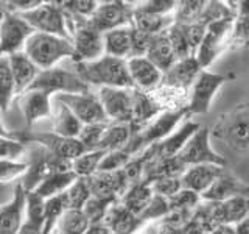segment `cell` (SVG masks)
Here are the masks:
<instances>
[{"mask_svg":"<svg viewBox=\"0 0 249 234\" xmlns=\"http://www.w3.org/2000/svg\"><path fill=\"white\" fill-rule=\"evenodd\" d=\"M16 234H44V231H42V226L33 225L30 222H23V225L20 226V230Z\"/></svg>","mask_w":249,"mask_h":234,"instance_id":"54","label":"cell"},{"mask_svg":"<svg viewBox=\"0 0 249 234\" xmlns=\"http://www.w3.org/2000/svg\"><path fill=\"white\" fill-rule=\"evenodd\" d=\"M3 16H5V11L0 8V27H2V20H3Z\"/></svg>","mask_w":249,"mask_h":234,"instance_id":"61","label":"cell"},{"mask_svg":"<svg viewBox=\"0 0 249 234\" xmlns=\"http://www.w3.org/2000/svg\"><path fill=\"white\" fill-rule=\"evenodd\" d=\"M75 72L89 86L95 84L100 86V88L134 89V84H132L128 72V59L103 55L95 61L75 62Z\"/></svg>","mask_w":249,"mask_h":234,"instance_id":"1","label":"cell"},{"mask_svg":"<svg viewBox=\"0 0 249 234\" xmlns=\"http://www.w3.org/2000/svg\"><path fill=\"white\" fill-rule=\"evenodd\" d=\"M146 58L150 59L162 74H165L167 70L178 61L173 49H171L167 31H163V33L151 38L150 47H148V52H146Z\"/></svg>","mask_w":249,"mask_h":234,"instance_id":"28","label":"cell"},{"mask_svg":"<svg viewBox=\"0 0 249 234\" xmlns=\"http://www.w3.org/2000/svg\"><path fill=\"white\" fill-rule=\"evenodd\" d=\"M23 53L35 62L39 70L56 67L62 59H73V47L70 39L36 31L23 47Z\"/></svg>","mask_w":249,"mask_h":234,"instance_id":"3","label":"cell"},{"mask_svg":"<svg viewBox=\"0 0 249 234\" xmlns=\"http://www.w3.org/2000/svg\"><path fill=\"white\" fill-rule=\"evenodd\" d=\"M132 91L123 88H100L98 98L112 123H132Z\"/></svg>","mask_w":249,"mask_h":234,"instance_id":"15","label":"cell"},{"mask_svg":"<svg viewBox=\"0 0 249 234\" xmlns=\"http://www.w3.org/2000/svg\"><path fill=\"white\" fill-rule=\"evenodd\" d=\"M117 201H119V200L95 197V195H92V197L89 198V201L84 205L83 213H84L86 217H88L89 223H103L109 208H111Z\"/></svg>","mask_w":249,"mask_h":234,"instance_id":"39","label":"cell"},{"mask_svg":"<svg viewBox=\"0 0 249 234\" xmlns=\"http://www.w3.org/2000/svg\"><path fill=\"white\" fill-rule=\"evenodd\" d=\"M111 234H114V233H111Z\"/></svg>","mask_w":249,"mask_h":234,"instance_id":"63","label":"cell"},{"mask_svg":"<svg viewBox=\"0 0 249 234\" xmlns=\"http://www.w3.org/2000/svg\"><path fill=\"white\" fill-rule=\"evenodd\" d=\"M36 33L53 35L70 39L67 16L59 2H42L35 10L20 14Z\"/></svg>","mask_w":249,"mask_h":234,"instance_id":"5","label":"cell"},{"mask_svg":"<svg viewBox=\"0 0 249 234\" xmlns=\"http://www.w3.org/2000/svg\"><path fill=\"white\" fill-rule=\"evenodd\" d=\"M151 189L156 195H162L165 198H171L182 189V183L181 178H170V176H163L158 178L151 183Z\"/></svg>","mask_w":249,"mask_h":234,"instance_id":"50","label":"cell"},{"mask_svg":"<svg viewBox=\"0 0 249 234\" xmlns=\"http://www.w3.org/2000/svg\"><path fill=\"white\" fill-rule=\"evenodd\" d=\"M249 45V16H237L233 20L229 49H240Z\"/></svg>","mask_w":249,"mask_h":234,"instance_id":"45","label":"cell"},{"mask_svg":"<svg viewBox=\"0 0 249 234\" xmlns=\"http://www.w3.org/2000/svg\"><path fill=\"white\" fill-rule=\"evenodd\" d=\"M59 5L67 18L89 20L95 13L98 2L95 0H67V2H59Z\"/></svg>","mask_w":249,"mask_h":234,"instance_id":"40","label":"cell"},{"mask_svg":"<svg viewBox=\"0 0 249 234\" xmlns=\"http://www.w3.org/2000/svg\"><path fill=\"white\" fill-rule=\"evenodd\" d=\"M240 195L249 197V186L229 174L228 170H224L215 179L213 184L204 194H201V198L204 201H226L233 197H240Z\"/></svg>","mask_w":249,"mask_h":234,"instance_id":"21","label":"cell"},{"mask_svg":"<svg viewBox=\"0 0 249 234\" xmlns=\"http://www.w3.org/2000/svg\"><path fill=\"white\" fill-rule=\"evenodd\" d=\"M105 150H90L81 155L80 158L72 161V172L78 178H90L98 172V167L103 161Z\"/></svg>","mask_w":249,"mask_h":234,"instance_id":"36","label":"cell"},{"mask_svg":"<svg viewBox=\"0 0 249 234\" xmlns=\"http://www.w3.org/2000/svg\"><path fill=\"white\" fill-rule=\"evenodd\" d=\"M70 41L73 47L75 62H90L105 55L103 33L98 31L89 20L67 18Z\"/></svg>","mask_w":249,"mask_h":234,"instance_id":"4","label":"cell"},{"mask_svg":"<svg viewBox=\"0 0 249 234\" xmlns=\"http://www.w3.org/2000/svg\"><path fill=\"white\" fill-rule=\"evenodd\" d=\"M52 131L62 137H78L81 133L83 123L76 119L73 113L62 103L61 100L53 97L52 100Z\"/></svg>","mask_w":249,"mask_h":234,"instance_id":"25","label":"cell"},{"mask_svg":"<svg viewBox=\"0 0 249 234\" xmlns=\"http://www.w3.org/2000/svg\"><path fill=\"white\" fill-rule=\"evenodd\" d=\"M33 33L35 30L20 14L5 11L2 27H0V53L8 57V55L23 52V47Z\"/></svg>","mask_w":249,"mask_h":234,"instance_id":"12","label":"cell"},{"mask_svg":"<svg viewBox=\"0 0 249 234\" xmlns=\"http://www.w3.org/2000/svg\"><path fill=\"white\" fill-rule=\"evenodd\" d=\"M22 142H35L39 144L47 152H50L58 159L72 162L81 155L89 152L88 148L83 145V142L78 137H62L54 135V133H27V135H14Z\"/></svg>","mask_w":249,"mask_h":234,"instance_id":"7","label":"cell"},{"mask_svg":"<svg viewBox=\"0 0 249 234\" xmlns=\"http://www.w3.org/2000/svg\"><path fill=\"white\" fill-rule=\"evenodd\" d=\"M176 5L178 2H175V0H150V2L134 5V10L153 16H170L175 13Z\"/></svg>","mask_w":249,"mask_h":234,"instance_id":"48","label":"cell"},{"mask_svg":"<svg viewBox=\"0 0 249 234\" xmlns=\"http://www.w3.org/2000/svg\"><path fill=\"white\" fill-rule=\"evenodd\" d=\"M167 35L170 39V44H171V49L175 52V57L176 59H185L192 57V52H190V47L189 42H187V38L184 33V27L179 25V23H173L168 30H167Z\"/></svg>","mask_w":249,"mask_h":234,"instance_id":"41","label":"cell"},{"mask_svg":"<svg viewBox=\"0 0 249 234\" xmlns=\"http://www.w3.org/2000/svg\"><path fill=\"white\" fill-rule=\"evenodd\" d=\"M179 25H181V23H179ZM182 27H184L187 42H189V47H190L192 57H195L198 49H199L201 42L204 41L207 27H204L202 23H192V25H182Z\"/></svg>","mask_w":249,"mask_h":234,"instance_id":"52","label":"cell"},{"mask_svg":"<svg viewBox=\"0 0 249 234\" xmlns=\"http://www.w3.org/2000/svg\"><path fill=\"white\" fill-rule=\"evenodd\" d=\"M153 195H154V192L151 189V184L150 183H146V181H137V183L129 184L126 192L122 195L119 201L128 211H131L132 214L140 215L145 211V208L150 205Z\"/></svg>","mask_w":249,"mask_h":234,"instance_id":"30","label":"cell"},{"mask_svg":"<svg viewBox=\"0 0 249 234\" xmlns=\"http://www.w3.org/2000/svg\"><path fill=\"white\" fill-rule=\"evenodd\" d=\"M92 195L105 198L120 200L122 195L129 187V181L123 170L117 172H97L89 178Z\"/></svg>","mask_w":249,"mask_h":234,"instance_id":"18","label":"cell"},{"mask_svg":"<svg viewBox=\"0 0 249 234\" xmlns=\"http://www.w3.org/2000/svg\"><path fill=\"white\" fill-rule=\"evenodd\" d=\"M27 152V144L14 136H0V161H19Z\"/></svg>","mask_w":249,"mask_h":234,"instance_id":"44","label":"cell"},{"mask_svg":"<svg viewBox=\"0 0 249 234\" xmlns=\"http://www.w3.org/2000/svg\"><path fill=\"white\" fill-rule=\"evenodd\" d=\"M128 72L134 89L148 92L162 84L163 74L146 57H136L128 59Z\"/></svg>","mask_w":249,"mask_h":234,"instance_id":"19","label":"cell"},{"mask_svg":"<svg viewBox=\"0 0 249 234\" xmlns=\"http://www.w3.org/2000/svg\"><path fill=\"white\" fill-rule=\"evenodd\" d=\"M187 116H189L187 106L178 109H168V111L160 113L151 122H148L145 127L136 131L123 150L131 156L142 153L148 147H151L168 137L182 123V120L187 119Z\"/></svg>","mask_w":249,"mask_h":234,"instance_id":"2","label":"cell"},{"mask_svg":"<svg viewBox=\"0 0 249 234\" xmlns=\"http://www.w3.org/2000/svg\"><path fill=\"white\" fill-rule=\"evenodd\" d=\"M136 234H159V231H158V225H153V223L146 225V223H145Z\"/></svg>","mask_w":249,"mask_h":234,"instance_id":"59","label":"cell"},{"mask_svg":"<svg viewBox=\"0 0 249 234\" xmlns=\"http://www.w3.org/2000/svg\"><path fill=\"white\" fill-rule=\"evenodd\" d=\"M8 61H10V69L16 83V91H18V96H20L31 88L41 70L23 52L8 55Z\"/></svg>","mask_w":249,"mask_h":234,"instance_id":"26","label":"cell"},{"mask_svg":"<svg viewBox=\"0 0 249 234\" xmlns=\"http://www.w3.org/2000/svg\"><path fill=\"white\" fill-rule=\"evenodd\" d=\"M201 66L195 57H189L185 59L176 61L165 74H163L162 83L170 86V88L190 91L192 84L196 80V77L201 74Z\"/></svg>","mask_w":249,"mask_h":234,"instance_id":"22","label":"cell"},{"mask_svg":"<svg viewBox=\"0 0 249 234\" xmlns=\"http://www.w3.org/2000/svg\"><path fill=\"white\" fill-rule=\"evenodd\" d=\"M54 97L61 100L83 125L109 123L97 94L89 91L83 94H59Z\"/></svg>","mask_w":249,"mask_h":234,"instance_id":"13","label":"cell"},{"mask_svg":"<svg viewBox=\"0 0 249 234\" xmlns=\"http://www.w3.org/2000/svg\"><path fill=\"white\" fill-rule=\"evenodd\" d=\"M132 156L128 155L124 150H114V152H107L105 155L103 161H101L98 172H117V170H123L126 167V164L131 161Z\"/></svg>","mask_w":249,"mask_h":234,"instance_id":"49","label":"cell"},{"mask_svg":"<svg viewBox=\"0 0 249 234\" xmlns=\"http://www.w3.org/2000/svg\"><path fill=\"white\" fill-rule=\"evenodd\" d=\"M210 234H237V233L232 225H220V226H216Z\"/></svg>","mask_w":249,"mask_h":234,"instance_id":"56","label":"cell"},{"mask_svg":"<svg viewBox=\"0 0 249 234\" xmlns=\"http://www.w3.org/2000/svg\"><path fill=\"white\" fill-rule=\"evenodd\" d=\"M27 191L20 184L16 186L13 198L0 206V230L8 234H16L25 222Z\"/></svg>","mask_w":249,"mask_h":234,"instance_id":"17","label":"cell"},{"mask_svg":"<svg viewBox=\"0 0 249 234\" xmlns=\"http://www.w3.org/2000/svg\"><path fill=\"white\" fill-rule=\"evenodd\" d=\"M27 162L20 161H0V183L11 181L27 174Z\"/></svg>","mask_w":249,"mask_h":234,"instance_id":"51","label":"cell"},{"mask_svg":"<svg viewBox=\"0 0 249 234\" xmlns=\"http://www.w3.org/2000/svg\"><path fill=\"white\" fill-rule=\"evenodd\" d=\"M206 0H182V2H178L176 10L173 13L175 22L181 23V25L198 23L201 14L206 8Z\"/></svg>","mask_w":249,"mask_h":234,"instance_id":"37","label":"cell"},{"mask_svg":"<svg viewBox=\"0 0 249 234\" xmlns=\"http://www.w3.org/2000/svg\"><path fill=\"white\" fill-rule=\"evenodd\" d=\"M52 100L53 97L50 94L37 91V89H28L19 96V108L22 116L25 117L28 125H33L42 119H50L52 114Z\"/></svg>","mask_w":249,"mask_h":234,"instance_id":"20","label":"cell"},{"mask_svg":"<svg viewBox=\"0 0 249 234\" xmlns=\"http://www.w3.org/2000/svg\"><path fill=\"white\" fill-rule=\"evenodd\" d=\"M233 228H235L237 234H249V215L245 218V220H241L240 223H237Z\"/></svg>","mask_w":249,"mask_h":234,"instance_id":"57","label":"cell"},{"mask_svg":"<svg viewBox=\"0 0 249 234\" xmlns=\"http://www.w3.org/2000/svg\"><path fill=\"white\" fill-rule=\"evenodd\" d=\"M237 16H249V0L237 2Z\"/></svg>","mask_w":249,"mask_h":234,"instance_id":"58","label":"cell"},{"mask_svg":"<svg viewBox=\"0 0 249 234\" xmlns=\"http://www.w3.org/2000/svg\"><path fill=\"white\" fill-rule=\"evenodd\" d=\"M215 136L238 152L249 150V108H238L216 123Z\"/></svg>","mask_w":249,"mask_h":234,"instance_id":"8","label":"cell"},{"mask_svg":"<svg viewBox=\"0 0 249 234\" xmlns=\"http://www.w3.org/2000/svg\"><path fill=\"white\" fill-rule=\"evenodd\" d=\"M224 170V167L215 166V164H198V166L187 167L181 176L182 189L193 191L199 195L204 194Z\"/></svg>","mask_w":249,"mask_h":234,"instance_id":"23","label":"cell"},{"mask_svg":"<svg viewBox=\"0 0 249 234\" xmlns=\"http://www.w3.org/2000/svg\"><path fill=\"white\" fill-rule=\"evenodd\" d=\"M0 136H14V135H11V133L5 128V125L2 122V117H0Z\"/></svg>","mask_w":249,"mask_h":234,"instance_id":"60","label":"cell"},{"mask_svg":"<svg viewBox=\"0 0 249 234\" xmlns=\"http://www.w3.org/2000/svg\"><path fill=\"white\" fill-rule=\"evenodd\" d=\"M62 197H64L67 209L83 211L84 205L92 197L89 178H76L75 183L70 186L64 194H62Z\"/></svg>","mask_w":249,"mask_h":234,"instance_id":"35","label":"cell"},{"mask_svg":"<svg viewBox=\"0 0 249 234\" xmlns=\"http://www.w3.org/2000/svg\"><path fill=\"white\" fill-rule=\"evenodd\" d=\"M76 178L78 176L72 170H56V172H53V174L47 175L33 191L41 195L44 200L58 197V195H62L75 183Z\"/></svg>","mask_w":249,"mask_h":234,"instance_id":"29","label":"cell"},{"mask_svg":"<svg viewBox=\"0 0 249 234\" xmlns=\"http://www.w3.org/2000/svg\"><path fill=\"white\" fill-rule=\"evenodd\" d=\"M67 211L66 201L62 195H58V197H52L45 200V211H44V226L42 231L44 234H52L53 228L56 226L58 220L61 218V215Z\"/></svg>","mask_w":249,"mask_h":234,"instance_id":"38","label":"cell"},{"mask_svg":"<svg viewBox=\"0 0 249 234\" xmlns=\"http://www.w3.org/2000/svg\"><path fill=\"white\" fill-rule=\"evenodd\" d=\"M153 36H148L142 31L132 28V49H131V58L136 57H146L148 47H150Z\"/></svg>","mask_w":249,"mask_h":234,"instance_id":"53","label":"cell"},{"mask_svg":"<svg viewBox=\"0 0 249 234\" xmlns=\"http://www.w3.org/2000/svg\"><path fill=\"white\" fill-rule=\"evenodd\" d=\"M132 14H134V5L120 0L112 2H98V6L89 22L101 33L111 31L115 28L132 25Z\"/></svg>","mask_w":249,"mask_h":234,"instance_id":"11","label":"cell"},{"mask_svg":"<svg viewBox=\"0 0 249 234\" xmlns=\"http://www.w3.org/2000/svg\"><path fill=\"white\" fill-rule=\"evenodd\" d=\"M88 217L80 209H67L61 215L52 234H84L89 226Z\"/></svg>","mask_w":249,"mask_h":234,"instance_id":"33","label":"cell"},{"mask_svg":"<svg viewBox=\"0 0 249 234\" xmlns=\"http://www.w3.org/2000/svg\"><path fill=\"white\" fill-rule=\"evenodd\" d=\"M0 234H8V233H5V231H2V230H0Z\"/></svg>","mask_w":249,"mask_h":234,"instance_id":"62","label":"cell"},{"mask_svg":"<svg viewBox=\"0 0 249 234\" xmlns=\"http://www.w3.org/2000/svg\"><path fill=\"white\" fill-rule=\"evenodd\" d=\"M233 20L235 19H223L207 25L204 41L201 42L196 55H195L201 69L206 70V67L213 64V61L220 57L226 47H229V38Z\"/></svg>","mask_w":249,"mask_h":234,"instance_id":"9","label":"cell"},{"mask_svg":"<svg viewBox=\"0 0 249 234\" xmlns=\"http://www.w3.org/2000/svg\"><path fill=\"white\" fill-rule=\"evenodd\" d=\"M175 23L173 14L170 16H153L146 13H140L134 10L132 14V28H136L148 36H158L167 31Z\"/></svg>","mask_w":249,"mask_h":234,"instance_id":"31","label":"cell"},{"mask_svg":"<svg viewBox=\"0 0 249 234\" xmlns=\"http://www.w3.org/2000/svg\"><path fill=\"white\" fill-rule=\"evenodd\" d=\"M201 195L189 191V189H181L175 197L170 198V209L171 211H195L199 206Z\"/></svg>","mask_w":249,"mask_h":234,"instance_id":"47","label":"cell"},{"mask_svg":"<svg viewBox=\"0 0 249 234\" xmlns=\"http://www.w3.org/2000/svg\"><path fill=\"white\" fill-rule=\"evenodd\" d=\"M131 137H132L131 123H109L105 130L103 137H101L100 150L105 152L123 150L128 145Z\"/></svg>","mask_w":249,"mask_h":234,"instance_id":"32","label":"cell"},{"mask_svg":"<svg viewBox=\"0 0 249 234\" xmlns=\"http://www.w3.org/2000/svg\"><path fill=\"white\" fill-rule=\"evenodd\" d=\"M103 223L107 226V230L114 234H136L145 225L142 218L136 214H132L120 201L114 203V205L109 208Z\"/></svg>","mask_w":249,"mask_h":234,"instance_id":"24","label":"cell"},{"mask_svg":"<svg viewBox=\"0 0 249 234\" xmlns=\"http://www.w3.org/2000/svg\"><path fill=\"white\" fill-rule=\"evenodd\" d=\"M224 80L226 78L223 75L202 69L190 88V98L189 105H187L189 114H206L210 109L216 91L223 86Z\"/></svg>","mask_w":249,"mask_h":234,"instance_id":"14","label":"cell"},{"mask_svg":"<svg viewBox=\"0 0 249 234\" xmlns=\"http://www.w3.org/2000/svg\"><path fill=\"white\" fill-rule=\"evenodd\" d=\"M178 156L187 167L198 166V164H215V166L226 167V159L216 155L210 147V130L206 127H201L187 140Z\"/></svg>","mask_w":249,"mask_h":234,"instance_id":"10","label":"cell"},{"mask_svg":"<svg viewBox=\"0 0 249 234\" xmlns=\"http://www.w3.org/2000/svg\"><path fill=\"white\" fill-rule=\"evenodd\" d=\"M170 198L162 197V195H153L150 205L145 208V211L139 217L146 223L150 220H163L170 214Z\"/></svg>","mask_w":249,"mask_h":234,"instance_id":"43","label":"cell"},{"mask_svg":"<svg viewBox=\"0 0 249 234\" xmlns=\"http://www.w3.org/2000/svg\"><path fill=\"white\" fill-rule=\"evenodd\" d=\"M16 96L18 91H16V83L10 69V61L8 57L2 55L0 57V111H6Z\"/></svg>","mask_w":249,"mask_h":234,"instance_id":"34","label":"cell"},{"mask_svg":"<svg viewBox=\"0 0 249 234\" xmlns=\"http://www.w3.org/2000/svg\"><path fill=\"white\" fill-rule=\"evenodd\" d=\"M105 55L114 58L129 59L132 49V25L115 28L103 33Z\"/></svg>","mask_w":249,"mask_h":234,"instance_id":"27","label":"cell"},{"mask_svg":"<svg viewBox=\"0 0 249 234\" xmlns=\"http://www.w3.org/2000/svg\"><path fill=\"white\" fill-rule=\"evenodd\" d=\"M201 128V125L195 120L185 119L179 127L171 133L168 137H165L160 142L148 147L151 150V159H167L178 156L179 152L182 150V147L187 144L195 133Z\"/></svg>","mask_w":249,"mask_h":234,"instance_id":"16","label":"cell"},{"mask_svg":"<svg viewBox=\"0 0 249 234\" xmlns=\"http://www.w3.org/2000/svg\"><path fill=\"white\" fill-rule=\"evenodd\" d=\"M84 234H111L105 223H90Z\"/></svg>","mask_w":249,"mask_h":234,"instance_id":"55","label":"cell"},{"mask_svg":"<svg viewBox=\"0 0 249 234\" xmlns=\"http://www.w3.org/2000/svg\"><path fill=\"white\" fill-rule=\"evenodd\" d=\"M44 211H45V200L37 192L27 191L25 222L44 226Z\"/></svg>","mask_w":249,"mask_h":234,"instance_id":"42","label":"cell"},{"mask_svg":"<svg viewBox=\"0 0 249 234\" xmlns=\"http://www.w3.org/2000/svg\"><path fill=\"white\" fill-rule=\"evenodd\" d=\"M30 89H37L50 94L52 97L59 94H83L89 92V84L84 83L80 75L73 70L62 67H53L41 70Z\"/></svg>","mask_w":249,"mask_h":234,"instance_id":"6","label":"cell"},{"mask_svg":"<svg viewBox=\"0 0 249 234\" xmlns=\"http://www.w3.org/2000/svg\"><path fill=\"white\" fill-rule=\"evenodd\" d=\"M109 123H92V125H83L81 133L78 139L81 140L83 145L88 150H100L101 137L105 135V130Z\"/></svg>","mask_w":249,"mask_h":234,"instance_id":"46","label":"cell"}]
</instances>
